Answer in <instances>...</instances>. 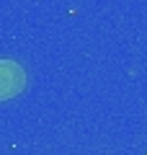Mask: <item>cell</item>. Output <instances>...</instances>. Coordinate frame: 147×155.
Segmentation results:
<instances>
[{
  "mask_svg": "<svg viewBox=\"0 0 147 155\" xmlns=\"http://www.w3.org/2000/svg\"><path fill=\"white\" fill-rule=\"evenodd\" d=\"M26 88V70L13 60H0V101H8Z\"/></svg>",
  "mask_w": 147,
  "mask_h": 155,
  "instance_id": "6da1fadb",
  "label": "cell"
}]
</instances>
